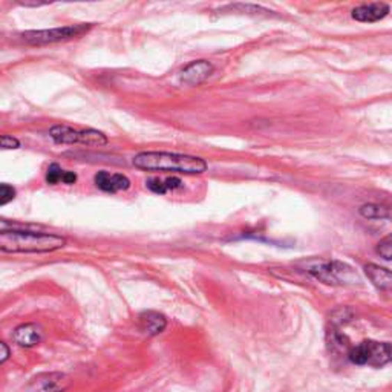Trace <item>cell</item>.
Instances as JSON below:
<instances>
[{
  "instance_id": "cell-1",
  "label": "cell",
  "mask_w": 392,
  "mask_h": 392,
  "mask_svg": "<svg viewBox=\"0 0 392 392\" xmlns=\"http://www.w3.org/2000/svg\"><path fill=\"white\" fill-rule=\"evenodd\" d=\"M132 164L146 172H172L181 175H201L209 164L201 157L184 155L173 152H141L134 157Z\"/></svg>"
},
{
  "instance_id": "cell-2",
  "label": "cell",
  "mask_w": 392,
  "mask_h": 392,
  "mask_svg": "<svg viewBox=\"0 0 392 392\" xmlns=\"http://www.w3.org/2000/svg\"><path fill=\"white\" fill-rule=\"evenodd\" d=\"M65 245V237L52 233L14 228L0 232V250L3 253H51L63 249Z\"/></svg>"
},
{
  "instance_id": "cell-3",
  "label": "cell",
  "mask_w": 392,
  "mask_h": 392,
  "mask_svg": "<svg viewBox=\"0 0 392 392\" xmlns=\"http://www.w3.org/2000/svg\"><path fill=\"white\" fill-rule=\"evenodd\" d=\"M308 272L317 281L328 283V285H354L360 282V276L348 264L339 262V260H328V262L314 264L308 268Z\"/></svg>"
},
{
  "instance_id": "cell-4",
  "label": "cell",
  "mask_w": 392,
  "mask_h": 392,
  "mask_svg": "<svg viewBox=\"0 0 392 392\" xmlns=\"http://www.w3.org/2000/svg\"><path fill=\"white\" fill-rule=\"evenodd\" d=\"M51 140L56 144H83L102 148L109 143L107 136L95 129H74L66 125H56L49 129Z\"/></svg>"
},
{
  "instance_id": "cell-5",
  "label": "cell",
  "mask_w": 392,
  "mask_h": 392,
  "mask_svg": "<svg viewBox=\"0 0 392 392\" xmlns=\"http://www.w3.org/2000/svg\"><path fill=\"white\" fill-rule=\"evenodd\" d=\"M348 359L354 365L380 368L392 362V343L365 340L350 350Z\"/></svg>"
},
{
  "instance_id": "cell-6",
  "label": "cell",
  "mask_w": 392,
  "mask_h": 392,
  "mask_svg": "<svg viewBox=\"0 0 392 392\" xmlns=\"http://www.w3.org/2000/svg\"><path fill=\"white\" fill-rule=\"evenodd\" d=\"M92 28L91 23H80V25H69L61 28H52V29H40V31H26L23 33V40L29 45L42 46V45H51L58 42H66L71 38L80 37Z\"/></svg>"
},
{
  "instance_id": "cell-7",
  "label": "cell",
  "mask_w": 392,
  "mask_h": 392,
  "mask_svg": "<svg viewBox=\"0 0 392 392\" xmlns=\"http://www.w3.org/2000/svg\"><path fill=\"white\" fill-rule=\"evenodd\" d=\"M71 386V379L63 373H43L29 382L28 392H65Z\"/></svg>"
},
{
  "instance_id": "cell-8",
  "label": "cell",
  "mask_w": 392,
  "mask_h": 392,
  "mask_svg": "<svg viewBox=\"0 0 392 392\" xmlns=\"http://www.w3.org/2000/svg\"><path fill=\"white\" fill-rule=\"evenodd\" d=\"M213 72V65L207 60H198L191 61L186 68L182 69L180 74V80L182 84L187 86H199L204 83Z\"/></svg>"
},
{
  "instance_id": "cell-9",
  "label": "cell",
  "mask_w": 392,
  "mask_h": 392,
  "mask_svg": "<svg viewBox=\"0 0 392 392\" xmlns=\"http://www.w3.org/2000/svg\"><path fill=\"white\" fill-rule=\"evenodd\" d=\"M95 186L106 194H117L130 189V180L123 173H111L102 171L94 176Z\"/></svg>"
},
{
  "instance_id": "cell-10",
  "label": "cell",
  "mask_w": 392,
  "mask_h": 392,
  "mask_svg": "<svg viewBox=\"0 0 392 392\" xmlns=\"http://www.w3.org/2000/svg\"><path fill=\"white\" fill-rule=\"evenodd\" d=\"M14 342L22 348H33L43 339L42 328L36 324H23L14 329L13 333Z\"/></svg>"
},
{
  "instance_id": "cell-11",
  "label": "cell",
  "mask_w": 392,
  "mask_h": 392,
  "mask_svg": "<svg viewBox=\"0 0 392 392\" xmlns=\"http://www.w3.org/2000/svg\"><path fill=\"white\" fill-rule=\"evenodd\" d=\"M138 325L146 336H158L166 329L167 319L158 311H144L138 316Z\"/></svg>"
},
{
  "instance_id": "cell-12",
  "label": "cell",
  "mask_w": 392,
  "mask_h": 392,
  "mask_svg": "<svg viewBox=\"0 0 392 392\" xmlns=\"http://www.w3.org/2000/svg\"><path fill=\"white\" fill-rule=\"evenodd\" d=\"M389 13V6L386 3L375 2L368 5H360L352 10V19L357 22L373 23L385 19Z\"/></svg>"
},
{
  "instance_id": "cell-13",
  "label": "cell",
  "mask_w": 392,
  "mask_h": 392,
  "mask_svg": "<svg viewBox=\"0 0 392 392\" xmlns=\"http://www.w3.org/2000/svg\"><path fill=\"white\" fill-rule=\"evenodd\" d=\"M365 273L375 288L392 295V272L375 264H368L365 267Z\"/></svg>"
},
{
  "instance_id": "cell-14",
  "label": "cell",
  "mask_w": 392,
  "mask_h": 392,
  "mask_svg": "<svg viewBox=\"0 0 392 392\" xmlns=\"http://www.w3.org/2000/svg\"><path fill=\"white\" fill-rule=\"evenodd\" d=\"M146 186L150 191L157 195H166L168 191L178 190L184 186V182L178 176H167V178H158V176H153L146 181Z\"/></svg>"
},
{
  "instance_id": "cell-15",
  "label": "cell",
  "mask_w": 392,
  "mask_h": 392,
  "mask_svg": "<svg viewBox=\"0 0 392 392\" xmlns=\"http://www.w3.org/2000/svg\"><path fill=\"white\" fill-rule=\"evenodd\" d=\"M360 214L368 219H380V218H386L389 212H388V209H385V207H382V205L368 204L360 209Z\"/></svg>"
},
{
  "instance_id": "cell-16",
  "label": "cell",
  "mask_w": 392,
  "mask_h": 392,
  "mask_svg": "<svg viewBox=\"0 0 392 392\" xmlns=\"http://www.w3.org/2000/svg\"><path fill=\"white\" fill-rule=\"evenodd\" d=\"M65 173H66V171H63V168H61L58 164L52 163L48 167V171H46L45 180L49 184V186H56V184H58V182H63Z\"/></svg>"
},
{
  "instance_id": "cell-17",
  "label": "cell",
  "mask_w": 392,
  "mask_h": 392,
  "mask_svg": "<svg viewBox=\"0 0 392 392\" xmlns=\"http://www.w3.org/2000/svg\"><path fill=\"white\" fill-rule=\"evenodd\" d=\"M375 251H377V255L382 256L383 259L386 260L392 259V233L388 235L386 237H383V240L377 244Z\"/></svg>"
},
{
  "instance_id": "cell-18",
  "label": "cell",
  "mask_w": 392,
  "mask_h": 392,
  "mask_svg": "<svg viewBox=\"0 0 392 392\" xmlns=\"http://www.w3.org/2000/svg\"><path fill=\"white\" fill-rule=\"evenodd\" d=\"M14 198H15V189L10 186V184L3 182L2 186H0V203H2V205H5L13 201Z\"/></svg>"
},
{
  "instance_id": "cell-19",
  "label": "cell",
  "mask_w": 392,
  "mask_h": 392,
  "mask_svg": "<svg viewBox=\"0 0 392 392\" xmlns=\"http://www.w3.org/2000/svg\"><path fill=\"white\" fill-rule=\"evenodd\" d=\"M0 146H2V149H5V150H8V149H19L20 148V141L15 136H13V135H2V138H0Z\"/></svg>"
},
{
  "instance_id": "cell-20",
  "label": "cell",
  "mask_w": 392,
  "mask_h": 392,
  "mask_svg": "<svg viewBox=\"0 0 392 392\" xmlns=\"http://www.w3.org/2000/svg\"><path fill=\"white\" fill-rule=\"evenodd\" d=\"M77 178H79V176H77V173L66 171V173H65V180H63V184H68V186H72V184H75V182H77Z\"/></svg>"
},
{
  "instance_id": "cell-21",
  "label": "cell",
  "mask_w": 392,
  "mask_h": 392,
  "mask_svg": "<svg viewBox=\"0 0 392 392\" xmlns=\"http://www.w3.org/2000/svg\"><path fill=\"white\" fill-rule=\"evenodd\" d=\"M0 348H2V354H0V356H2V357H0V363H5L8 357H10V348H8V345L5 342L0 343Z\"/></svg>"
}]
</instances>
